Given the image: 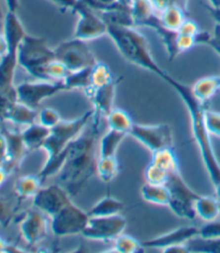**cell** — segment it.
I'll return each instance as SVG.
<instances>
[{
  "mask_svg": "<svg viewBox=\"0 0 220 253\" xmlns=\"http://www.w3.org/2000/svg\"><path fill=\"white\" fill-rule=\"evenodd\" d=\"M101 118L93 114L89 126L69 145L65 162L57 174L59 185L67 190L71 198L83 191L96 173Z\"/></svg>",
  "mask_w": 220,
  "mask_h": 253,
  "instance_id": "1",
  "label": "cell"
},
{
  "mask_svg": "<svg viewBox=\"0 0 220 253\" xmlns=\"http://www.w3.org/2000/svg\"><path fill=\"white\" fill-rule=\"evenodd\" d=\"M163 81L177 92L180 99L185 103L188 112H189L192 136L198 145L200 155L201 158H202L207 174H209L210 179L214 187H215L220 182V164L213 148V144L211 141L212 134L210 133L206 126L205 104L200 102L193 96L191 92V87H188L187 85L176 81L170 74H168Z\"/></svg>",
  "mask_w": 220,
  "mask_h": 253,
  "instance_id": "2",
  "label": "cell"
},
{
  "mask_svg": "<svg viewBox=\"0 0 220 253\" xmlns=\"http://www.w3.org/2000/svg\"><path fill=\"white\" fill-rule=\"evenodd\" d=\"M93 114H95L93 110L87 111L75 119L68 120V122L61 120L57 126L51 129V133L42 148L45 150L47 155L46 161L40 172L37 174L42 181L59 173L65 162L69 145L89 125Z\"/></svg>",
  "mask_w": 220,
  "mask_h": 253,
  "instance_id": "3",
  "label": "cell"
},
{
  "mask_svg": "<svg viewBox=\"0 0 220 253\" xmlns=\"http://www.w3.org/2000/svg\"><path fill=\"white\" fill-rule=\"evenodd\" d=\"M106 26H108V35L126 60L156 74L161 80L166 79L169 73L156 62L150 53L145 37L141 35L135 27L117 26V25H106Z\"/></svg>",
  "mask_w": 220,
  "mask_h": 253,
  "instance_id": "4",
  "label": "cell"
},
{
  "mask_svg": "<svg viewBox=\"0 0 220 253\" xmlns=\"http://www.w3.org/2000/svg\"><path fill=\"white\" fill-rule=\"evenodd\" d=\"M56 60L55 50L41 37L26 35L18 47V65L31 77L42 81L45 67Z\"/></svg>",
  "mask_w": 220,
  "mask_h": 253,
  "instance_id": "5",
  "label": "cell"
},
{
  "mask_svg": "<svg viewBox=\"0 0 220 253\" xmlns=\"http://www.w3.org/2000/svg\"><path fill=\"white\" fill-rule=\"evenodd\" d=\"M170 191L168 207L180 219L194 220L197 217L194 203L200 197L187 185L180 173H174L170 177L166 185Z\"/></svg>",
  "mask_w": 220,
  "mask_h": 253,
  "instance_id": "6",
  "label": "cell"
},
{
  "mask_svg": "<svg viewBox=\"0 0 220 253\" xmlns=\"http://www.w3.org/2000/svg\"><path fill=\"white\" fill-rule=\"evenodd\" d=\"M54 50L56 59L64 63L70 72L91 68L97 63L96 57L88 47L86 41L77 38L60 43Z\"/></svg>",
  "mask_w": 220,
  "mask_h": 253,
  "instance_id": "7",
  "label": "cell"
},
{
  "mask_svg": "<svg viewBox=\"0 0 220 253\" xmlns=\"http://www.w3.org/2000/svg\"><path fill=\"white\" fill-rule=\"evenodd\" d=\"M89 214L73 202L51 218V229L56 237H67L82 234L89 221Z\"/></svg>",
  "mask_w": 220,
  "mask_h": 253,
  "instance_id": "8",
  "label": "cell"
},
{
  "mask_svg": "<svg viewBox=\"0 0 220 253\" xmlns=\"http://www.w3.org/2000/svg\"><path fill=\"white\" fill-rule=\"evenodd\" d=\"M62 91H67L64 82H25L16 86L17 100L35 110L39 107L44 100L52 98Z\"/></svg>",
  "mask_w": 220,
  "mask_h": 253,
  "instance_id": "9",
  "label": "cell"
},
{
  "mask_svg": "<svg viewBox=\"0 0 220 253\" xmlns=\"http://www.w3.org/2000/svg\"><path fill=\"white\" fill-rule=\"evenodd\" d=\"M72 12L78 14L79 17L73 38L87 42L108 35V26L102 20V17L83 1L80 0Z\"/></svg>",
  "mask_w": 220,
  "mask_h": 253,
  "instance_id": "10",
  "label": "cell"
},
{
  "mask_svg": "<svg viewBox=\"0 0 220 253\" xmlns=\"http://www.w3.org/2000/svg\"><path fill=\"white\" fill-rule=\"evenodd\" d=\"M126 226L127 220L121 213L108 217H90L82 235L90 240L110 242L122 235Z\"/></svg>",
  "mask_w": 220,
  "mask_h": 253,
  "instance_id": "11",
  "label": "cell"
},
{
  "mask_svg": "<svg viewBox=\"0 0 220 253\" xmlns=\"http://www.w3.org/2000/svg\"><path fill=\"white\" fill-rule=\"evenodd\" d=\"M129 135L134 137L152 153L173 146L172 130L165 124L155 126L134 124Z\"/></svg>",
  "mask_w": 220,
  "mask_h": 253,
  "instance_id": "12",
  "label": "cell"
},
{
  "mask_svg": "<svg viewBox=\"0 0 220 253\" xmlns=\"http://www.w3.org/2000/svg\"><path fill=\"white\" fill-rule=\"evenodd\" d=\"M34 206L37 210L52 218L72 202L71 195L59 183L42 187L33 199Z\"/></svg>",
  "mask_w": 220,
  "mask_h": 253,
  "instance_id": "13",
  "label": "cell"
},
{
  "mask_svg": "<svg viewBox=\"0 0 220 253\" xmlns=\"http://www.w3.org/2000/svg\"><path fill=\"white\" fill-rule=\"evenodd\" d=\"M23 238L29 246H36L46 237L48 223L46 214L39 210L29 211L20 225Z\"/></svg>",
  "mask_w": 220,
  "mask_h": 253,
  "instance_id": "14",
  "label": "cell"
},
{
  "mask_svg": "<svg viewBox=\"0 0 220 253\" xmlns=\"http://www.w3.org/2000/svg\"><path fill=\"white\" fill-rule=\"evenodd\" d=\"M199 235V229L194 226H183L168 232L163 235H159L152 239H148L142 245L147 249H166L168 247L187 244V242Z\"/></svg>",
  "mask_w": 220,
  "mask_h": 253,
  "instance_id": "15",
  "label": "cell"
},
{
  "mask_svg": "<svg viewBox=\"0 0 220 253\" xmlns=\"http://www.w3.org/2000/svg\"><path fill=\"white\" fill-rule=\"evenodd\" d=\"M1 130L5 137H7L8 142V154L7 159H5V162L3 163V167L10 175L20 168L25 155H26L28 150L24 143L22 132L12 131L7 128H2Z\"/></svg>",
  "mask_w": 220,
  "mask_h": 253,
  "instance_id": "16",
  "label": "cell"
},
{
  "mask_svg": "<svg viewBox=\"0 0 220 253\" xmlns=\"http://www.w3.org/2000/svg\"><path fill=\"white\" fill-rule=\"evenodd\" d=\"M118 83L119 81H116L114 83L86 92V96L91 100L93 106H95V109H93L95 115L99 117H106L113 110L116 86Z\"/></svg>",
  "mask_w": 220,
  "mask_h": 253,
  "instance_id": "17",
  "label": "cell"
},
{
  "mask_svg": "<svg viewBox=\"0 0 220 253\" xmlns=\"http://www.w3.org/2000/svg\"><path fill=\"white\" fill-rule=\"evenodd\" d=\"M49 133H51V129L39 123H35L26 126V129L22 132V136L27 150L36 151L43 148Z\"/></svg>",
  "mask_w": 220,
  "mask_h": 253,
  "instance_id": "18",
  "label": "cell"
},
{
  "mask_svg": "<svg viewBox=\"0 0 220 253\" xmlns=\"http://www.w3.org/2000/svg\"><path fill=\"white\" fill-rule=\"evenodd\" d=\"M42 188V180L38 175L22 176L14 183V191L20 200L34 199Z\"/></svg>",
  "mask_w": 220,
  "mask_h": 253,
  "instance_id": "19",
  "label": "cell"
},
{
  "mask_svg": "<svg viewBox=\"0 0 220 253\" xmlns=\"http://www.w3.org/2000/svg\"><path fill=\"white\" fill-rule=\"evenodd\" d=\"M220 88V82L218 77H206L200 79L191 87V92L200 102L206 103Z\"/></svg>",
  "mask_w": 220,
  "mask_h": 253,
  "instance_id": "20",
  "label": "cell"
},
{
  "mask_svg": "<svg viewBox=\"0 0 220 253\" xmlns=\"http://www.w3.org/2000/svg\"><path fill=\"white\" fill-rule=\"evenodd\" d=\"M38 115H39V113L37 112V110L31 109V107L17 101L12 106L7 123H12L16 126H28L37 123Z\"/></svg>",
  "mask_w": 220,
  "mask_h": 253,
  "instance_id": "21",
  "label": "cell"
},
{
  "mask_svg": "<svg viewBox=\"0 0 220 253\" xmlns=\"http://www.w3.org/2000/svg\"><path fill=\"white\" fill-rule=\"evenodd\" d=\"M124 208L125 205L122 201L108 195V197L99 200L87 212L89 217H108L121 213Z\"/></svg>",
  "mask_w": 220,
  "mask_h": 253,
  "instance_id": "22",
  "label": "cell"
},
{
  "mask_svg": "<svg viewBox=\"0 0 220 253\" xmlns=\"http://www.w3.org/2000/svg\"><path fill=\"white\" fill-rule=\"evenodd\" d=\"M142 199L150 204L168 206L170 201V191L167 186L153 185L145 182L141 188Z\"/></svg>",
  "mask_w": 220,
  "mask_h": 253,
  "instance_id": "23",
  "label": "cell"
},
{
  "mask_svg": "<svg viewBox=\"0 0 220 253\" xmlns=\"http://www.w3.org/2000/svg\"><path fill=\"white\" fill-rule=\"evenodd\" d=\"M194 208L198 217L210 222L216 220L220 214V201L217 198L200 195L194 203Z\"/></svg>",
  "mask_w": 220,
  "mask_h": 253,
  "instance_id": "24",
  "label": "cell"
},
{
  "mask_svg": "<svg viewBox=\"0 0 220 253\" xmlns=\"http://www.w3.org/2000/svg\"><path fill=\"white\" fill-rule=\"evenodd\" d=\"M118 81L114 73L112 72L111 68L105 65L104 62L97 61L95 66L91 68V75H90V87L85 91V93L89 90L96 89V88L103 87L111 83Z\"/></svg>",
  "mask_w": 220,
  "mask_h": 253,
  "instance_id": "25",
  "label": "cell"
},
{
  "mask_svg": "<svg viewBox=\"0 0 220 253\" xmlns=\"http://www.w3.org/2000/svg\"><path fill=\"white\" fill-rule=\"evenodd\" d=\"M127 134L110 129L99 141V157H116L117 149Z\"/></svg>",
  "mask_w": 220,
  "mask_h": 253,
  "instance_id": "26",
  "label": "cell"
},
{
  "mask_svg": "<svg viewBox=\"0 0 220 253\" xmlns=\"http://www.w3.org/2000/svg\"><path fill=\"white\" fill-rule=\"evenodd\" d=\"M186 12L178 5H170L160 12V21L163 26L172 31H177L186 21Z\"/></svg>",
  "mask_w": 220,
  "mask_h": 253,
  "instance_id": "27",
  "label": "cell"
},
{
  "mask_svg": "<svg viewBox=\"0 0 220 253\" xmlns=\"http://www.w3.org/2000/svg\"><path fill=\"white\" fill-rule=\"evenodd\" d=\"M150 163L155 164V166L161 168L171 174L179 172L177 157H176L172 147L154 151Z\"/></svg>",
  "mask_w": 220,
  "mask_h": 253,
  "instance_id": "28",
  "label": "cell"
},
{
  "mask_svg": "<svg viewBox=\"0 0 220 253\" xmlns=\"http://www.w3.org/2000/svg\"><path fill=\"white\" fill-rule=\"evenodd\" d=\"M119 173V163L116 157H99L96 166V174L99 179L109 183L116 178Z\"/></svg>",
  "mask_w": 220,
  "mask_h": 253,
  "instance_id": "29",
  "label": "cell"
},
{
  "mask_svg": "<svg viewBox=\"0 0 220 253\" xmlns=\"http://www.w3.org/2000/svg\"><path fill=\"white\" fill-rule=\"evenodd\" d=\"M109 128L129 135L134 123L132 122L129 114L121 109H113L108 116L105 117Z\"/></svg>",
  "mask_w": 220,
  "mask_h": 253,
  "instance_id": "30",
  "label": "cell"
},
{
  "mask_svg": "<svg viewBox=\"0 0 220 253\" xmlns=\"http://www.w3.org/2000/svg\"><path fill=\"white\" fill-rule=\"evenodd\" d=\"M92 68V67H91ZM91 68L83 69V70L70 72L64 83L67 87V90L82 89L84 92L90 87V75Z\"/></svg>",
  "mask_w": 220,
  "mask_h": 253,
  "instance_id": "31",
  "label": "cell"
},
{
  "mask_svg": "<svg viewBox=\"0 0 220 253\" xmlns=\"http://www.w3.org/2000/svg\"><path fill=\"white\" fill-rule=\"evenodd\" d=\"M189 252L198 253H220V238L205 239L200 236L191 238L187 242Z\"/></svg>",
  "mask_w": 220,
  "mask_h": 253,
  "instance_id": "32",
  "label": "cell"
},
{
  "mask_svg": "<svg viewBox=\"0 0 220 253\" xmlns=\"http://www.w3.org/2000/svg\"><path fill=\"white\" fill-rule=\"evenodd\" d=\"M113 250L119 253H136L142 252L144 250V247L135 238L122 234L115 239V245Z\"/></svg>",
  "mask_w": 220,
  "mask_h": 253,
  "instance_id": "33",
  "label": "cell"
},
{
  "mask_svg": "<svg viewBox=\"0 0 220 253\" xmlns=\"http://www.w3.org/2000/svg\"><path fill=\"white\" fill-rule=\"evenodd\" d=\"M171 175V173L167 172V170L155 166L153 163H149L145 169V180L148 183H153V185L166 186Z\"/></svg>",
  "mask_w": 220,
  "mask_h": 253,
  "instance_id": "34",
  "label": "cell"
},
{
  "mask_svg": "<svg viewBox=\"0 0 220 253\" xmlns=\"http://www.w3.org/2000/svg\"><path fill=\"white\" fill-rule=\"evenodd\" d=\"M61 120L59 113L54 109H51V107H45V109L41 110L39 115H38V123L48 129H53Z\"/></svg>",
  "mask_w": 220,
  "mask_h": 253,
  "instance_id": "35",
  "label": "cell"
},
{
  "mask_svg": "<svg viewBox=\"0 0 220 253\" xmlns=\"http://www.w3.org/2000/svg\"><path fill=\"white\" fill-rule=\"evenodd\" d=\"M16 96L0 91V123H7L12 106L17 102Z\"/></svg>",
  "mask_w": 220,
  "mask_h": 253,
  "instance_id": "36",
  "label": "cell"
},
{
  "mask_svg": "<svg viewBox=\"0 0 220 253\" xmlns=\"http://www.w3.org/2000/svg\"><path fill=\"white\" fill-rule=\"evenodd\" d=\"M14 216V206L8 200L0 198V225L7 227Z\"/></svg>",
  "mask_w": 220,
  "mask_h": 253,
  "instance_id": "37",
  "label": "cell"
},
{
  "mask_svg": "<svg viewBox=\"0 0 220 253\" xmlns=\"http://www.w3.org/2000/svg\"><path fill=\"white\" fill-rule=\"evenodd\" d=\"M198 236L205 239L220 238V221L214 220L207 222L201 229H199Z\"/></svg>",
  "mask_w": 220,
  "mask_h": 253,
  "instance_id": "38",
  "label": "cell"
},
{
  "mask_svg": "<svg viewBox=\"0 0 220 253\" xmlns=\"http://www.w3.org/2000/svg\"><path fill=\"white\" fill-rule=\"evenodd\" d=\"M205 120L210 133L220 137V113L206 110Z\"/></svg>",
  "mask_w": 220,
  "mask_h": 253,
  "instance_id": "39",
  "label": "cell"
},
{
  "mask_svg": "<svg viewBox=\"0 0 220 253\" xmlns=\"http://www.w3.org/2000/svg\"><path fill=\"white\" fill-rule=\"evenodd\" d=\"M149 1L152 2L157 12H161L170 5H178V7L187 11L188 3H189V0H149Z\"/></svg>",
  "mask_w": 220,
  "mask_h": 253,
  "instance_id": "40",
  "label": "cell"
},
{
  "mask_svg": "<svg viewBox=\"0 0 220 253\" xmlns=\"http://www.w3.org/2000/svg\"><path fill=\"white\" fill-rule=\"evenodd\" d=\"M117 1L118 0H83V2L86 3L88 7L98 12L110 9Z\"/></svg>",
  "mask_w": 220,
  "mask_h": 253,
  "instance_id": "41",
  "label": "cell"
},
{
  "mask_svg": "<svg viewBox=\"0 0 220 253\" xmlns=\"http://www.w3.org/2000/svg\"><path fill=\"white\" fill-rule=\"evenodd\" d=\"M177 31L181 35L197 37L201 33V29L196 22L189 20V18H186V21L183 23V25H181Z\"/></svg>",
  "mask_w": 220,
  "mask_h": 253,
  "instance_id": "42",
  "label": "cell"
},
{
  "mask_svg": "<svg viewBox=\"0 0 220 253\" xmlns=\"http://www.w3.org/2000/svg\"><path fill=\"white\" fill-rule=\"evenodd\" d=\"M206 44L220 57V24L215 23L213 34Z\"/></svg>",
  "mask_w": 220,
  "mask_h": 253,
  "instance_id": "43",
  "label": "cell"
},
{
  "mask_svg": "<svg viewBox=\"0 0 220 253\" xmlns=\"http://www.w3.org/2000/svg\"><path fill=\"white\" fill-rule=\"evenodd\" d=\"M49 2L55 4L56 7L59 8L62 12L65 11H73L74 7L80 0H48Z\"/></svg>",
  "mask_w": 220,
  "mask_h": 253,
  "instance_id": "44",
  "label": "cell"
},
{
  "mask_svg": "<svg viewBox=\"0 0 220 253\" xmlns=\"http://www.w3.org/2000/svg\"><path fill=\"white\" fill-rule=\"evenodd\" d=\"M8 154V142L7 137H5L2 130H0V164L3 166V163L7 159Z\"/></svg>",
  "mask_w": 220,
  "mask_h": 253,
  "instance_id": "45",
  "label": "cell"
},
{
  "mask_svg": "<svg viewBox=\"0 0 220 253\" xmlns=\"http://www.w3.org/2000/svg\"><path fill=\"white\" fill-rule=\"evenodd\" d=\"M163 252L165 253H188L189 252V249H188L187 244H181V245L168 247V248L163 249Z\"/></svg>",
  "mask_w": 220,
  "mask_h": 253,
  "instance_id": "46",
  "label": "cell"
},
{
  "mask_svg": "<svg viewBox=\"0 0 220 253\" xmlns=\"http://www.w3.org/2000/svg\"><path fill=\"white\" fill-rule=\"evenodd\" d=\"M8 53V42L3 34H0V58Z\"/></svg>",
  "mask_w": 220,
  "mask_h": 253,
  "instance_id": "47",
  "label": "cell"
},
{
  "mask_svg": "<svg viewBox=\"0 0 220 253\" xmlns=\"http://www.w3.org/2000/svg\"><path fill=\"white\" fill-rule=\"evenodd\" d=\"M204 8L209 11V13L213 17V20L215 21V23L220 24V8L219 9H214L210 5H204Z\"/></svg>",
  "mask_w": 220,
  "mask_h": 253,
  "instance_id": "48",
  "label": "cell"
},
{
  "mask_svg": "<svg viewBox=\"0 0 220 253\" xmlns=\"http://www.w3.org/2000/svg\"><path fill=\"white\" fill-rule=\"evenodd\" d=\"M5 7H7V11L10 12H17L18 5H20V0H4Z\"/></svg>",
  "mask_w": 220,
  "mask_h": 253,
  "instance_id": "49",
  "label": "cell"
},
{
  "mask_svg": "<svg viewBox=\"0 0 220 253\" xmlns=\"http://www.w3.org/2000/svg\"><path fill=\"white\" fill-rule=\"evenodd\" d=\"M8 176H9V173L7 172V169H4L3 166L0 164V187H1L5 181H7Z\"/></svg>",
  "mask_w": 220,
  "mask_h": 253,
  "instance_id": "50",
  "label": "cell"
},
{
  "mask_svg": "<svg viewBox=\"0 0 220 253\" xmlns=\"http://www.w3.org/2000/svg\"><path fill=\"white\" fill-rule=\"evenodd\" d=\"M210 7L214 9H219L220 8V0H209Z\"/></svg>",
  "mask_w": 220,
  "mask_h": 253,
  "instance_id": "51",
  "label": "cell"
},
{
  "mask_svg": "<svg viewBox=\"0 0 220 253\" xmlns=\"http://www.w3.org/2000/svg\"><path fill=\"white\" fill-rule=\"evenodd\" d=\"M8 244L4 242V240L0 237V253L1 252H5V249H7Z\"/></svg>",
  "mask_w": 220,
  "mask_h": 253,
  "instance_id": "52",
  "label": "cell"
},
{
  "mask_svg": "<svg viewBox=\"0 0 220 253\" xmlns=\"http://www.w3.org/2000/svg\"><path fill=\"white\" fill-rule=\"evenodd\" d=\"M7 13V12H5ZM5 13L3 14V11H2V8H1V4H0V27H3V22H4V16H5Z\"/></svg>",
  "mask_w": 220,
  "mask_h": 253,
  "instance_id": "53",
  "label": "cell"
},
{
  "mask_svg": "<svg viewBox=\"0 0 220 253\" xmlns=\"http://www.w3.org/2000/svg\"><path fill=\"white\" fill-rule=\"evenodd\" d=\"M215 193H216V198L220 201V182L215 186Z\"/></svg>",
  "mask_w": 220,
  "mask_h": 253,
  "instance_id": "54",
  "label": "cell"
},
{
  "mask_svg": "<svg viewBox=\"0 0 220 253\" xmlns=\"http://www.w3.org/2000/svg\"><path fill=\"white\" fill-rule=\"evenodd\" d=\"M218 78H219V82H220V75H218Z\"/></svg>",
  "mask_w": 220,
  "mask_h": 253,
  "instance_id": "55",
  "label": "cell"
},
{
  "mask_svg": "<svg viewBox=\"0 0 220 253\" xmlns=\"http://www.w3.org/2000/svg\"><path fill=\"white\" fill-rule=\"evenodd\" d=\"M81 1H83V0H81Z\"/></svg>",
  "mask_w": 220,
  "mask_h": 253,
  "instance_id": "56",
  "label": "cell"
}]
</instances>
